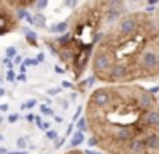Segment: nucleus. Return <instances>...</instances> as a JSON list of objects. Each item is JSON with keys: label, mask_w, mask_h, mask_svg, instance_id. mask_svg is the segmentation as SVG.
<instances>
[{"label": "nucleus", "mask_w": 159, "mask_h": 154, "mask_svg": "<svg viewBox=\"0 0 159 154\" xmlns=\"http://www.w3.org/2000/svg\"><path fill=\"white\" fill-rule=\"evenodd\" d=\"M84 122L104 154H159V99L140 84L96 87Z\"/></svg>", "instance_id": "nucleus-1"}, {"label": "nucleus", "mask_w": 159, "mask_h": 154, "mask_svg": "<svg viewBox=\"0 0 159 154\" xmlns=\"http://www.w3.org/2000/svg\"><path fill=\"white\" fill-rule=\"evenodd\" d=\"M151 10L121 16L108 27L91 57V72L103 86L139 84L159 77V17Z\"/></svg>", "instance_id": "nucleus-2"}, {"label": "nucleus", "mask_w": 159, "mask_h": 154, "mask_svg": "<svg viewBox=\"0 0 159 154\" xmlns=\"http://www.w3.org/2000/svg\"><path fill=\"white\" fill-rule=\"evenodd\" d=\"M127 12L125 2H86L69 17L67 33L55 40H46V44L74 77L79 79L89 67L93 51L103 34Z\"/></svg>", "instance_id": "nucleus-3"}, {"label": "nucleus", "mask_w": 159, "mask_h": 154, "mask_svg": "<svg viewBox=\"0 0 159 154\" xmlns=\"http://www.w3.org/2000/svg\"><path fill=\"white\" fill-rule=\"evenodd\" d=\"M29 3L9 2L0 0V36L9 34L19 27V7H26Z\"/></svg>", "instance_id": "nucleus-4"}, {"label": "nucleus", "mask_w": 159, "mask_h": 154, "mask_svg": "<svg viewBox=\"0 0 159 154\" xmlns=\"http://www.w3.org/2000/svg\"><path fill=\"white\" fill-rule=\"evenodd\" d=\"M65 154H86V152H82V151H79V149H72V151H69V152H65Z\"/></svg>", "instance_id": "nucleus-5"}, {"label": "nucleus", "mask_w": 159, "mask_h": 154, "mask_svg": "<svg viewBox=\"0 0 159 154\" xmlns=\"http://www.w3.org/2000/svg\"><path fill=\"white\" fill-rule=\"evenodd\" d=\"M154 10H156V14H157V17H159V3H156V9Z\"/></svg>", "instance_id": "nucleus-6"}, {"label": "nucleus", "mask_w": 159, "mask_h": 154, "mask_svg": "<svg viewBox=\"0 0 159 154\" xmlns=\"http://www.w3.org/2000/svg\"><path fill=\"white\" fill-rule=\"evenodd\" d=\"M157 99H159V98H157Z\"/></svg>", "instance_id": "nucleus-7"}]
</instances>
